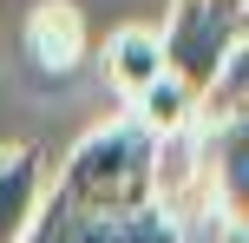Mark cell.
I'll return each mask as SVG.
<instances>
[{
  "label": "cell",
  "mask_w": 249,
  "mask_h": 243,
  "mask_svg": "<svg viewBox=\"0 0 249 243\" xmlns=\"http://www.w3.org/2000/svg\"><path fill=\"white\" fill-rule=\"evenodd\" d=\"M243 33L249 20H223V13H203V7H184L177 0L171 20H164L158 46H164V73L190 92V99H210L223 86V73L243 59Z\"/></svg>",
  "instance_id": "cell-2"
},
{
  "label": "cell",
  "mask_w": 249,
  "mask_h": 243,
  "mask_svg": "<svg viewBox=\"0 0 249 243\" xmlns=\"http://www.w3.org/2000/svg\"><path fill=\"white\" fill-rule=\"evenodd\" d=\"M26 53H33L46 73H72L79 53H86V20H79L72 0H39L33 20H26Z\"/></svg>",
  "instance_id": "cell-6"
},
{
  "label": "cell",
  "mask_w": 249,
  "mask_h": 243,
  "mask_svg": "<svg viewBox=\"0 0 249 243\" xmlns=\"http://www.w3.org/2000/svg\"><path fill=\"white\" fill-rule=\"evenodd\" d=\"M26 243H184L171 210H124V217H99V210H72L59 197H46L33 217Z\"/></svg>",
  "instance_id": "cell-4"
},
{
  "label": "cell",
  "mask_w": 249,
  "mask_h": 243,
  "mask_svg": "<svg viewBox=\"0 0 249 243\" xmlns=\"http://www.w3.org/2000/svg\"><path fill=\"white\" fill-rule=\"evenodd\" d=\"M131 105H138L131 118H138V125H144V131H151V138H171V131H184V125H197V105H203V99H190V92L177 86L171 73H164L158 86H144V92H138Z\"/></svg>",
  "instance_id": "cell-8"
},
{
  "label": "cell",
  "mask_w": 249,
  "mask_h": 243,
  "mask_svg": "<svg viewBox=\"0 0 249 243\" xmlns=\"http://www.w3.org/2000/svg\"><path fill=\"white\" fill-rule=\"evenodd\" d=\"M39 204H46V158L20 145L0 158V243H26Z\"/></svg>",
  "instance_id": "cell-5"
},
{
  "label": "cell",
  "mask_w": 249,
  "mask_h": 243,
  "mask_svg": "<svg viewBox=\"0 0 249 243\" xmlns=\"http://www.w3.org/2000/svg\"><path fill=\"white\" fill-rule=\"evenodd\" d=\"M0 158H7V151H0Z\"/></svg>",
  "instance_id": "cell-10"
},
{
  "label": "cell",
  "mask_w": 249,
  "mask_h": 243,
  "mask_svg": "<svg viewBox=\"0 0 249 243\" xmlns=\"http://www.w3.org/2000/svg\"><path fill=\"white\" fill-rule=\"evenodd\" d=\"M105 79H112V92L124 99H138L144 86H158L164 79V46L151 26H118L112 39H105Z\"/></svg>",
  "instance_id": "cell-7"
},
{
  "label": "cell",
  "mask_w": 249,
  "mask_h": 243,
  "mask_svg": "<svg viewBox=\"0 0 249 243\" xmlns=\"http://www.w3.org/2000/svg\"><path fill=\"white\" fill-rule=\"evenodd\" d=\"M184 7H203V13H223V20H249V0H184Z\"/></svg>",
  "instance_id": "cell-9"
},
{
  "label": "cell",
  "mask_w": 249,
  "mask_h": 243,
  "mask_svg": "<svg viewBox=\"0 0 249 243\" xmlns=\"http://www.w3.org/2000/svg\"><path fill=\"white\" fill-rule=\"evenodd\" d=\"M72 210H99V217H124V210L158 204V138L138 118H112L92 125L86 138L66 151V165L53 171V191Z\"/></svg>",
  "instance_id": "cell-1"
},
{
  "label": "cell",
  "mask_w": 249,
  "mask_h": 243,
  "mask_svg": "<svg viewBox=\"0 0 249 243\" xmlns=\"http://www.w3.org/2000/svg\"><path fill=\"white\" fill-rule=\"evenodd\" d=\"M190 151H197V191H190V204L203 217L230 224L236 237H249V112L210 118L203 131H190Z\"/></svg>",
  "instance_id": "cell-3"
}]
</instances>
